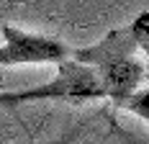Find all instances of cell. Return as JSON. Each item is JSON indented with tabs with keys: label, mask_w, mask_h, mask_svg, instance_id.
<instances>
[{
	"label": "cell",
	"mask_w": 149,
	"mask_h": 144,
	"mask_svg": "<svg viewBox=\"0 0 149 144\" xmlns=\"http://www.w3.org/2000/svg\"><path fill=\"white\" fill-rule=\"evenodd\" d=\"M18 103H36V101H100L105 98L100 80L93 67L77 62V59H67L57 64V75L54 80H49L39 87H29V90H15Z\"/></svg>",
	"instance_id": "3"
},
{
	"label": "cell",
	"mask_w": 149,
	"mask_h": 144,
	"mask_svg": "<svg viewBox=\"0 0 149 144\" xmlns=\"http://www.w3.org/2000/svg\"><path fill=\"white\" fill-rule=\"evenodd\" d=\"M74 139H77V129H74V131H70L67 136H62L59 142H54V144H74Z\"/></svg>",
	"instance_id": "7"
},
{
	"label": "cell",
	"mask_w": 149,
	"mask_h": 144,
	"mask_svg": "<svg viewBox=\"0 0 149 144\" xmlns=\"http://www.w3.org/2000/svg\"><path fill=\"white\" fill-rule=\"evenodd\" d=\"M134 144H144V142H134Z\"/></svg>",
	"instance_id": "8"
},
{
	"label": "cell",
	"mask_w": 149,
	"mask_h": 144,
	"mask_svg": "<svg viewBox=\"0 0 149 144\" xmlns=\"http://www.w3.org/2000/svg\"><path fill=\"white\" fill-rule=\"evenodd\" d=\"M131 31L136 36L139 52L144 54V64H147V80H149V10H141L131 21Z\"/></svg>",
	"instance_id": "4"
},
{
	"label": "cell",
	"mask_w": 149,
	"mask_h": 144,
	"mask_svg": "<svg viewBox=\"0 0 149 144\" xmlns=\"http://www.w3.org/2000/svg\"><path fill=\"white\" fill-rule=\"evenodd\" d=\"M72 59L95 70L105 98L116 106L131 98L139 87H144L147 80V64L144 59H139V44L131 23L111 29L100 41L90 46H77Z\"/></svg>",
	"instance_id": "1"
},
{
	"label": "cell",
	"mask_w": 149,
	"mask_h": 144,
	"mask_svg": "<svg viewBox=\"0 0 149 144\" xmlns=\"http://www.w3.org/2000/svg\"><path fill=\"white\" fill-rule=\"evenodd\" d=\"M0 106H18V95L15 93H0Z\"/></svg>",
	"instance_id": "6"
},
{
	"label": "cell",
	"mask_w": 149,
	"mask_h": 144,
	"mask_svg": "<svg viewBox=\"0 0 149 144\" xmlns=\"http://www.w3.org/2000/svg\"><path fill=\"white\" fill-rule=\"evenodd\" d=\"M118 108H123V111H129V113H134V116H139V118L149 121V85L139 87L131 98H126V101L121 103Z\"/></svg>",
	"instance_id": "5"
},
{
	"label": "cell",
	"mask_w": 149,
	"mask_h": 144,
	"mask_svg": "<svg viewBox=\"0 0 149 144\" xmlns=\"http://www.w3.org/2000/svg\"><path fill=\"white\" fill-rule=\"evenodd\" d=\"M3 44H0V67L15 64H62L72 59L74 46L64 44L62 39L23 31L18 26L3 23L0 26Z\"/></svg>",
	"instance_id": "2"
}]
</instances>
